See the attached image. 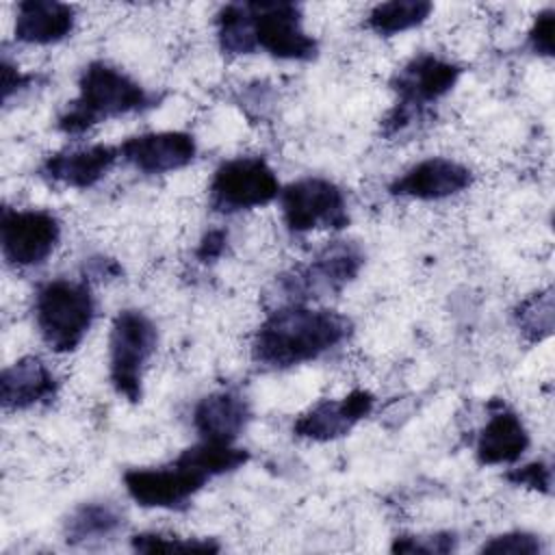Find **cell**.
<instances>
[{"label": "cell", "mask_w": 555, "mask_h": 555, "mask_svg": "<svg viewBox=\"0 0 555 555\" xmlns=\"http://www.w3.org/2000/svg\"><path fill=\"white\" fill-rule=\"evenodd\" d=\"M95 295L87 278H54L43 282L33 301V317L43 345L52 353L76 351L95 319Z\"/></svg>", "instance_id": "5b68a950"}, {"label": "cell", "mask_w": 555, "mask_h": 555, "mask_svg": "<svg viewBox=\"0 0 555 555\" xmlns=\"http://www.w3.org/2000/svg\"><path fill=\"white\" fill-rule=\"evenodd\" d=\"M119 158L121 156L117 145L93 143V145L65 147L54 154H48L39 163L37 176L50 184L85 191L95 186L100 180H104Z\"/></svg>", "instance_id": "9a60e30c"}, {"label": "cell", "mask_w": 555, "mask_h": 555, "mask_svg": "<svg viewBox=\"0 0 555 555\" xmlns=\"http://www.w3.org/2000/svg\"><path fill=\"white\" fill-rule=\"evenodd\" d=\"M366 254L360 243L338 238L327 243L310 262L293 267L275 278L278 306L310 304L338 295L362 271Z\"/></svg>", "instance_id": "8992f818"}, {"label": "cell", "mask_w": 555, "mask_h": 555, "mask_svg": "<svg viewBox=\"0 0 555 555\" xmlns=\"http://www.w3.org/2000/svg\"><path fill=\"white\" fill-rule=\"evenodd\" d=\"M225 245H228V232L225 230H221V228L208 230L202 236V241L195 249V258L199 262H212V260L221 258V254L225 251Z\"/></svg>", "instance_id": "f1b7e54d"}, {"label": "cell", "mask_w": 555, "mask_h": 555, "mask_svg": "<svg viewBox=\"0 0 555 555\" xmlns=\"http://www.w3.org/2000/svg\"><path fill=\"white\" fill-rule=\"evenodd\" d=\"M39 80H43V76L35 74V72H22L7 54H2V102L9 104V100L26 89H30L33 85H37Z\"/></svg>", "instance_id": "83f0119b"}, {"label": "cell", "mask_w": 555, "mask_h": 555, "mask_svg": "<svg viewBox=\"0 0 555 555\" xmlns=\"http://www.w3.org/2000/svg\"><path fill=\"white\" fill-rule=\"evenodd\" d=\"M503 479L516 488H527L540 494L553 492V468L548 460H531L527 464L509 468Z\"/></svg>", "instance_id": "d4e9b609"}, {"label": "cell", "mask_w": 555, "mask_h": 555, "mask_svg": "<svg viewBox=\"0 0 555 555\" xmlns=\"http://www.w3.org/2000/svg\"><path fill=\"white\" fill-rule=\"evenodd\" d=\"M457 546V538L451 531H438V533H429V535H408L401 533L392 540L390 551L392 553H425V555H434V553H451Z\"/></svg>", "instance_id": "484cf974"}, {"label": "cell", "mask_w": 555, "mask_h": 555, "mask_svg": "<svg viewBox=\"0 0 555 555\" xmlns=\"http://www.w3.org/2000/svg\"><path fill=\"white\" fill-rule=\"evenodd\" d=\"M434 11L427 0H390L375 4L366 17L364 26L379 37H395L405 30L421 26Z\"/></svg>", "instance_id": "44dd1931"}, {"label": "cell", "mask_w": 555, "mask_h": 555, "mask_svg": "<svg viewBox=\"0 0 555 555\" xmlns=\"http://www.w3.org/2000/svg\"><path fill=\"white\" fill-rule=\"evenodd\" d=\"M479 551L490 555H540L544 551V544L540 535L514 529L492 535L488 542L481 544Z\"/></svg>", "instance_id": "cb8c5ba5"}, {"label": "cell", "mask_w": 555, "mask_h": 555, "mask_svg": "<svg viewBox=\"0 0 555 555\" xmlns=\"http://www.w3.org/2000/svg\"><path fill=\"white\" fill-rule=\"evenodd\" d=\"M514 323L527 343H540L553 332V291H538L514 308Z\"/></svg>", "instance_id": "7402d4cb"}, {"label": "cell", "mask_w": 555, "mask_h": 555, "mask_svg": "<svg viewBox=\"0 0 555 555\" xmlns=\"http://www.w3.org/2000/svg\"><path fill=\"white\" fill-rule=\"evenodd\" d=\"M280 212L284 228L299 236L314 230L340 232L349 225V204L345 191L321 176H306L282 186Z\"/></svg>", "instance_id": "ba28073f"}, {"label": "cell", "mask_w": 555, "mask_h": 555, "mask_svg": "<svg viewBox=\"0 0 555 555\" xmlns=\"http://www.w3.org/2000/svg\"><path fill=\"white\" fill-rule=\"evenodd\" d=\"M219 50L230 56L264 52L280 61H314L319 41L304 28L295 2H230L215 15Z\"/></svg>", "instance_id": "6da1fadb"}, {"label": "cell", "mask_w": 555, "mask_h": 555, "mask_svg": "<svg viewBox=\"0 0 555 555\" xmlns=\"http://www.w3.org/2000/svg\"><path fill=\"white\" fill-rule=\"evenodd\" d=\"M353 334V321L336 310L310 304H282L256 327L251 360L284 371L323 358Z\"/></svg>", "instance_id": "7a4b0ae2"}, {"label": "cell", "mask_w": 555, "mask_h": 555, "mask_svg": "<svg viewBox=\"0 0 555 555\" xmlns=\"http://www.w3.org/2000/svg\"><path fill=\"white\" fill-rule=\"evenodd\" d=\"M61 241V221L43 208H11L0 212V247L7 264L33 269L43 264Z\"/></svg>", "instance_id": "8fae6325"}, {"label": "cell", "mask_w": 555, "mask_h": 555, "mask_svg": "<svg viewBox=\"0 0 555 555\" xmlns=\"http://www.w3.org/2000/svg\"><path fill=\"white\" fill-rule=\"evenodd\" d=\"M531 444L529 429L518 412L503 401L490 403V414L475 440V457L481 466L518 462Z\"/></svg>", "instance_id": "e0dca14e"}, {"label": "cell", "mask_w": 555, "mask_h": 555, "mask_svg": "<svg viewBox=\"0 0 555 555\" xmlns=\"http://www.w3.org/2000/svg\"><path fill=\"white\" fill-rule=\"evenodd\" d=\"M462 65L434 52L414 54L390 78L395 104L382 119V134L395 139L429 117V108L449 95L462 76Z\"/></svg>", "instance_id": "277c9868"}, {"label": "cell", "mask_w": 555, "mask_h": 555, "mask_svg": "<svg viewBox=\"0 0 555 555\" xmlns=\"http://www.w3.org/2000/svg\"><path fill=\"white\" fill-rule=\"evenodd\" d=\"M553 33H555V11H553V7H546V9H542V11L535 15L531 28L527 30V41H525V46L529 48L531 54L551 59V56H553V50H555V46H553Z\"/></svg>", "instance_id": "4316f807"}, {"label": "cell", "mask_w": 555, "mask_h": 555, "mask_svg": "<svg viewBox=\"0 0 555 555\" xmlns=\"http://www.w3.org/2000/svg\"><path fill=\"white\" fill-rule=\"evenodd\" d=\"M282 184L262 156H234L223 160L208 182V206L217 215L254 210L278 199Z\"/></svg>", "instance_id": "9c48e42d"}, {"label": "cell", "mask_w": 555, "mask_h": 555, "mask_svg": "<svg viewBox=\"0 0 555 555\" xmlns=\"http://www.w3.org/2000/svg\"><path fill=\"white\" fill-rule=\"evenodd\" d=\"M375 408V395L353 388L338 399H321L293 421V434L310 442H332L347 436Z\"/></svg>", "instance_id": "7c38bea8"}, {"label": "cell", "mask_w": 555, "mask_h": 555, "mask_svg": "<svg viewBox=\"0 0 555 555\" xmlns=\"http://www.w3.org/2000/svg\"><path fill=\"white\" fill-rule=\"evenodd\" d=\"M158 347L156 323L139 308L115 314L108 334V382L117 397L141 403L143 377Z\"/></svg>", "instance_id": "52a82bcc"}, {"label": "cell", "mask_w": 555, "mask_h": 555, "mask_svg": "<svg viewBox=\"0 0 555 555\" xmlns=\"http://www.w3.org/2000/svg\"><path fill=\"white\" fill-rule=\"evenodd\" d=\"M249 399L234 388L204 395L191 412V423L199 440L234 444L251 421Z\"/></svg>", "instance_id": "2e32d148"}, {"label": "cell", "mask_w": 555, "mask_h": 555, "mask_svg": "<svg viewBox=\"0 0 555 555\" xmlns=\"http://www.w3.org/2000/svg\"><path fill=\"white\" fill-rule=\"evenodd\" d=\"M124 163L145 176H165L189 167L197 156V141L184 130H158L128 137L117 145Z\"/></svg>", "instance_id": "4fadbf2b"}, {"label": "cell", "mask_w": 555, "mask_h": 555, "mask_svg": "<svg viewBox=\"0 0 555 555\" xmlns=\"http://www.w3.org/2000/svg\"><path fill=\"white\" fill-rule=\"evenodd\" d=\"M160 95L147 91L121 67L95 59L78 76V95L56 119V130L80 137L93 126L158 106Z\"/></svg>", "instance_id": "3957f363"}, {"label": "cell", "mask_w": 555, "mask_h": 555, "mask_svg": "<svg viewBox=\"0 0 555 555\" xmlns=\"http://www.w3.org/2000/svg\"><path fill=\"white\" fill-rule=\"evenodd\" d=\"M212 477L184 451L167 464L128 468L121 477L128 496L147 509L182 512Z\"/></svg>", "instance_id": "30bf717a"}, {"label": "cell", "mask_w": 555, "mask_h": 555, "mask_svg": "<svg viewBox=\"0 0 555 555\" xmlns=\"http://www.w3.org/2000/svg\"><path fill=\"white\" fill-rule=\"evenodd\" d=\"M76 26V9L56 0H24L15 9L13 35L24 46H52L67 39Z\"/></svg>", "instance_id": "d6986e66"}, {"label": "cell", "mask_w": 555, "mask_h": 555, "mask_svg": "<svg viewBox=\"0 0 555 555\" xmlns=\"http://www.w3.org/2000/svg\"><path fill=\"white\" fill-rule=\"evenodd\" d=\"M126 525L124 509L108 499L76 505L63 522V538L72 546L102 542L117 535Z\"/></svg>", "instance_id": "ffe728a7"}, {"label": "cell", "mask_w": 555, "mask_h": 555, "mask_svg": "<svg viewBox=\"0 0 555 555\" xmlns=\"http://www.w3.org/2000/svg\"><path fill=\"white\" fill-rule=\"evenodd\" d=\"M56 392L59 379L39 356H22L2 369L0 401L7 412H24L50 403Z\"/></svg>", "instance_id": "ac0fdd59"}, {"label": "cell", "mask_w": 555, "mask_h": 555, "mask_svg": "<svg viewBox=\"0 0 555 555\" xmlns=\"http://www.w3.org/2000/svg\"><path fill=\"white\" fill-rule=\"evenodd\" d=\"M470 184L473 171L466 165L444 156H429L397 176L388 184V193L392 197L440 202L464 193Z\"/></svg>", "instance_id": "5bb4252c"}, {"label": "cell", "mask_w": 555, "mask_h": 555, "mask_svg": "<svg viewBox=\"0 0 555 555\" xmlns=\"http://www.w3.org/2000/svg\"><path fill=\"white\" fill-rule=\"evenodd\" d=\"M137 553H217L221 546L212 538H182L167 531H141L130 538Z\"/></svg>", "instance_id": "603a6c76"}]
</instances>
